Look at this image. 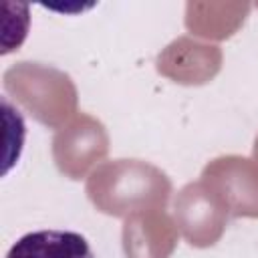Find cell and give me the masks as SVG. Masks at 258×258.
<instances>
[{
    "label": "cell",
    "mask_w": 258,
    "mask_h": 258,
    "mask_svg": "<svg viewBox=\"0 0 258 258\" xmlns=\"http://www.w3.org/2000/svg\"><path fill=\"white\" fill-rule=\"evenodd\" d=\"M6 258H95L91 244L79 232L36 230L20 236Z\"/></svg>",
    "instance_id": "cell-1"
}]
</instances>
